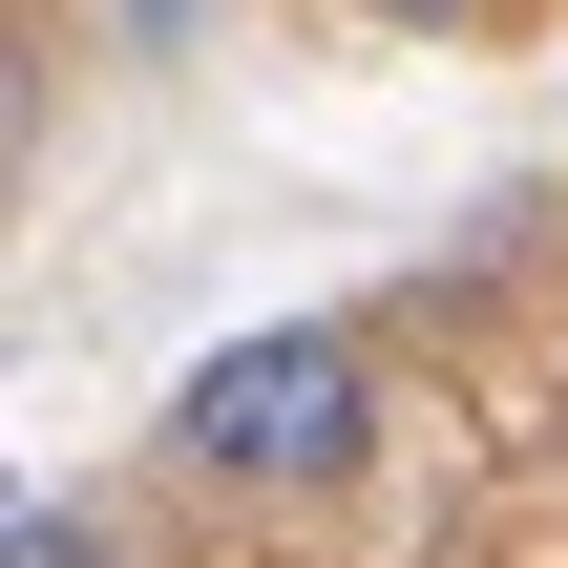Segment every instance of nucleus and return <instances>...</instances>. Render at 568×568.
Listing matches in <instances>:
<instances>
[{"label": "nucleus", "instance_id": "nucleus-3", "mask_svg": "<svg viewBox=\"0 0 568 568\" xmlns=\"http://www.w3.org/2000/svg\"><path fill=\"white\" fill-rule=\"evenodd\" d=\"M358 21H443V42H464V21H506V0H358Z\"/></svg>", "mask_w": 568, "mask_h": 568}, {"label": "nucleus", "instance_id": "nucleus-2", "mask_svg": "<svg viewBox=\"0 0 568 568\" xmlns=\"http://www.w3.org/2000/svg\"><path fill=\"white\" fill-rule=\"evenodd\" d=\"M0 568H126V548H105V506H63V485H42V506L0 527Z\"/></svg>", "mask_w": 568, "mask_h": 568}, {"label": "nucleus", "instance_id": "nucleus-1", "mask_svg": "<svg viewBox=\"0 0 568 568\" xmlns=\"http://www.w3.org/2000/svg\"><path fill=\"white\" fill-rule=\"evenodd\" d=\"M169 443H190L211 485H358V464H379V358H358L337 316L211 337V358H190V400H169Z\"/></svg>", "mask_w": 568, "mask_h": 568}]
</instances>
